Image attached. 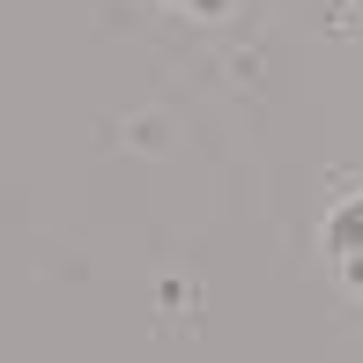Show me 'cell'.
I'll return each mask as SVG.
<instances>
[{
	"instance_id": "cell-3",
	"label": "cell",
	"mask_w": 363,
	"mask_h": 363,
	"mask_svg": "<svg viewBox=\"0 0 363 363\" xmlns=\"http://www.w3.org/2000/svg\"><path fill=\"white\" fill-rule=\"evenodd\" d=\"M341 282H349V289L363 296V259H341Z\"/></svg>"
},
{
	"instance_id": "cell-2",
	"label": "cell",
	"mask_w": 363,
	"mask_h": 363,
	"mask_svg": "<svg viewBox=\"0 0 363 363\" xmlns=\"http://www.w3.org/2000/svg\"><path fill=\"white\" fill-rule=\"evenodd\" d=\"M178 15H201V23H216V15H230V0H171Z\"/></svg>"
},
{
	"instance_id": "cell-1",
	"label": "cell",
	"mask_w": 363,
	"mask_h": 363,
	"mask_svg": "<svg viewBox=\"0 0 363 363\" xmlns=\"http://www.w3.org/2000/svg\"><path fill=\"white\" fill-rule=\"evenodd\" d=\"M319 238H326V252H334V259H363V193H349V201L326 208Z\"/></svg>"
}]
</instances>
